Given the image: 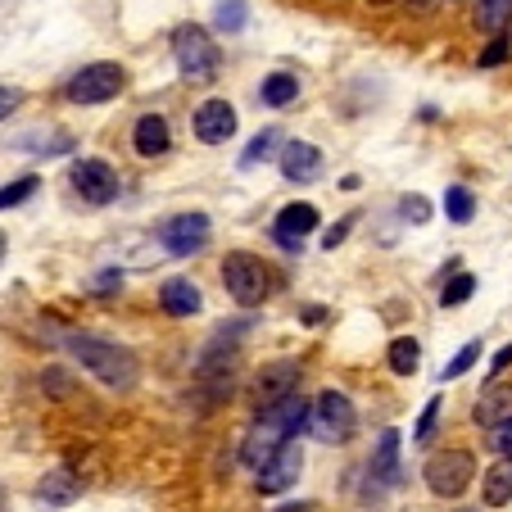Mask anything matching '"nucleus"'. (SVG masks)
Wrapping results in <instances>:
<instances>
[{"mask_svg":"<svg viewBox=\"0 0 512 512\" xmlns=\"http://www.w3.org/2000/svg\"><path fill=\"white\" fill-rule=\"evenodd\" d=\"M0 259H5V236H0Z\"/></svg>","mask_w":512,"mask_h":512,"instance_id":"nucleus-41","label":"nucleus"},{"mask_svg":"<svg viewBox=\"0 0 512 512\" xmlns=\"http://www.w3.org/2000/svg\"><path fill=\"white\" fill-rule=\"evenodd\" d=\"M472 422L476 426H490V431H494V426H503V422H512V386H499V381H494V386L476 399Z\"/></svg>","mask_w":512,"mask_h":512,"instance_id":"nucleus-19","label":"nucleus"},{"mask_svg":"<svg viewBox=\"0 0 512 512\" xmlns=\"http://www.w3.org/2000/svg\"><path fill=\"white\" fill-rule=\"evenodd\" d=\"M73 186L87 204H114L118 200V173L105 159H78L73 164Z\"/></svg>","mask_w":512,"mask_h":512,"instance_id":"nucleus-10","label":"nucleus"},{"mask_svg":"<svg viewBox=\"0 0 512 512\" xmlns=\"http://www.w3.org/2000/svg\"><path fill=\"white\" fill-rule=\"evenodd\" d=\"M159 304H164V313H173V318H195V313L204 309V295L195 281L186 277H173L159 286Z\"/></svg>","mask_w":512,"mask_h":512,"instance_id":"nucleus-18","label":"nucleus"},{"mask_svg":"<svg viewBox=\"0 0 512 512\" xmlns=\"http://www.w3.org/2000/svg\"><path fill=\"white\" fill-rule=\"evenodd\" d=\"M159 241H164V250L173 259H191V254H200L209 245V218L204 213H177V218H168L159 227Z\"/></svg>","mask_w":512,"mask_h":512,"instance_id":"nucleus-8","label":"nucleus"},{"mask_svg":"<svg viewBox=\"0 0 512 512\" xmlns=\"http://www.w3.org/2000/svg\"><path fill=\"white\" fill-rule=\"evenodd\" d=\"M281 150H286V145H281V127H263V132L245 145L241 168H259V164H268V159H281Z\"/></svg>","mask_w":512,"mask_h":512,"instance_id":"nucleus-22","label":"nucleus"},{"mask_svg":"<svg viewBox=\"0 0 512 512\" xmlns=\"http://www.w3.org/2000/svg\"><path fill=\"white\" fill-rule=\"evenodd\" d=\"M503 368H512V340L499 349V354H494V363H490V377H499Z\"/></svg>","mask_w":512,"mask_h":512,"instance_id":"nucleus-37","label":"nucleus"},{"mask_svg":"<svg viewBox=\"0 0 512 512\" xmlns=\"http://www.w3.org/2000/svg\"><path fill=\"white\" fill-rule=\"evenodd\" d=\"M309 413H313V404L300 395V390L286 395V399H277V404H268V408H259L250 435L241 440V463L259 472L277 449H286L300 431H309Z\"/></svg>","mask_w":512,"mask_h":512,"instance_id":"nucleus-1","label":"nucleus"},{"mask_svg":"<svg viewBox=\"0 0 512 512\" xmlns=\"http://www.w3.org/2000/svg\"><path fill=\"white\" fill-rule=\"evenodd\" d=\"M472 290H476V277L458 272L449 286H440V304H445V309H454V304H467V300H472Z\"/></svg>","mask_w":512,"mask_h":512,"instance_id":"nucleus-30","label":"nucleus"},{"mask_svg":"<svg viewBox=\"0 0 512 512\" xmlns=\"http://www.w3.org/2000/svg\"><path fill=\"white\" fill-rule=\"evenodd\" d=\"M368 5H390V0H368Z\"/></svg>","mask_w":512,"mask_h":512,"instance_id":"nucleus-42","label":"nucleus"},{"mask_svg":"<svg viewBox=\"0 0 512 512\" xmlns=\"http://www.w3.org/2000/svg\"><path fill=\"white\" fill-rule=\"evenodd\" d=\"M440 408H445V399H440V395H435L431 404L422 408V417H417V431H413V440H417V445H426V440H431V435H435V422H440Z\"/></svg>","mask_w":512,"mask_h":512,"instance_id":"nucleus-31","label":"nucleus"},{"mask_svg":"<svg viewBox=\"0 0 512 512\" xmlns=\"http://www.w3.org/2000/svg\"><path fill=\"white\" fill-rule=\"evenodd\" d=\"M123 82H127L123 68L100 59V64L78 68V73L64 82V100H73V105H105V100H114L118 91H123Z\"/></svg>","mask_w":512,"mask_h":512,"instance_id":"nucleus-7","label":"nucleus"},{"mask_svg":"<svg viewBox=\"0 0 512 512\" xmlns=\"http://www.w3.org/2000/svg\"><path fill=\"white\" fill-rule=\"evenodd\" d=\"M445 218L449 223H472L476 218V200L467 186H449L445 191Z\"/></svg>","mask_w":512,"mask_h":512,"instance_id":"nucleus-27","label":"nucleus"},{"mask_svg":"<svg viewBox=\"0 0 512 512\" xmlns=\"http://www.w3.org/2000/svg\"><path fill=\"white\" fill-rule=\"evenodd\" d=\"M386 363H390V372H395V377H413V372L422 368V345H417L413 336H399V340H390V349H386Z\"/></svg>","mask_w":512,"mask_h":512,"instance_id":"nucleus-23","label":"nucleus"},{"mask_svg":"<svg viewBox=\"0 0 512 512\" xmlns=\"http://www.w3.org/2000/svg\"><path fill=\"white\" fill-rule=\"evenodd\" d=\"M277 164H281V177H286V182H313V177L322 173V150L309 141H286Z\"/></svg>","mask_w":512,"mask_h":512,"instance_id":"nucleus-15","label":"nucleus"},{"mask_svg":"<svg viewBox=\"0 0 512 512\" xmlns=\"http://www.w3.org/2000/svg\"><path fill=\"white\" fill-rule=\"evenodd\" d=\"M37 191H41V177H19V182L0 186V213H5V209H19V204L32 200Z\"/></svg>","mask_w":512,"mask_h":512,"instance_id":"nucleus-29","label":"nucleus"},{"mask_svg":"<svg viewBox=\"0 0 512 512\" xmlns=\"http://www.w3.org/2000/svg\"><path fill=\"white\" fill-rule=\"evenodd\" d=\"M254 386H259V408L277 404V399H286V395L300 390V363H268Z\"/></svg>","mask_w":512,"mask_h":512,"instance_id":"nucleus-16","label":"nucleus"},{"mask_svg":"<svg viewBox=\"0 0 512 512\" xmlns=\"http://www.w3.org/2000/svg\"><path fill=\"white\" fill-rule=\"evenodd\" d=\"M168 145H173V132H168V118L164 114H141L132 127V150L141 159H159L168 155Z\"/></svg>","mask_w":512,"mask_h":512,"instance_id":"nucleus-14","label":"nucleus"},{"mask_svg":"<svg viewBox=\"0 0 512 512\" xmlns=\"http://www.w3.org/2000/svg\"><path fill=\"white\" fill-rule=\"evenodd\" d=\"M345 236H349V223H336V227H331L327 236H322V245H327V250H336V245L345 241Z\"/></svg>","mask_w":512,"mask_h":512,"instance_id":"nucleus-38","label":"nucleus"},{"mask_svg":"<svg viewBox=\"0 0 512 512\" xmlns=\"http://www.w3.org/2000/svg\"><path fill=\"white\" fill-rule=\"evenodd\" d=\"M476 358H481V340H467V345L458 349L454 358H449L445 368H440V381H458L463 372H472V368H476Z\"/></svg>","mask_w":512,"mask_h":512,"instance_id":"nucleus-28","label":"nucleus"},{"mask_svg":"<svg viewBox=\"0 0 512 512\" xmlns=\"http://www.w3.org/2000/svg\"><path fill=\"white\" fill-rule=\"evenodd\" d=\"M358 431V408L345 390H322L313 399V413H309V435L318 445H345L354 440Z\"/></svg>","mask_w":512,"mask_h":512,"instance_id":"nucleus-4","label":"nucleus"},{"mask_svg":"<svg viewBox=\"0 0 512 512\" xmlns=\"http://www.w3.org/2000/svg\"><path fill=\"white\" fill-rule=\"evenodd\" d=\"M368 481L377 490L399 485V431H381L377 449H372V463H368Z\"/></svg>","mask_w":512,"mask_h":512,"instance_id":"nucleus-17","label":"nucleus"},{"mask_svg":"<svg viewBox=\"0 0 512 512\" xmlns=\"http://www.w3.org/2000/svg\"><path fill=\"white\" fill-rule=\"evenodd\" d=\"M259 100L268 109L295 105V100H300V78H295V73H268V78H263V87H259Z\"/></svg>","mask_w":512,"mask_h":512,"instance_id":"nucleus-21","label":"nucleus"},{"mask_svg":"<svg viewBox=\"0 0 512 512\" xmlns=\"http://www.w3.org/2000/svg\"><path fill=\"white\" fill-rule=\"evenodd\" d=\"M422 481L435 499H463L476 481V458L472 449L463 445H449V449H435L422 467Z\"/></svg>","mask_w":512,"mask_h":512,"instance_id":"nucleus-3","label":"nucleus"},{"mask_svg":"<svg viewBox=\"0 0 512 512\" xmlns=\"http://www.w3.org/2000/svg\"><path fill=\"white\" fill-rule=\"evenodd\" d=\"M277 512H313L309 503H286V508H277Z\"/></svg>","mask_w":512,"mask_h":512,"instance_id":"nucleus-40","label":"nucleus"},{"mask_svg":"<svg viewBox=\"0 0 512 512\" xmlns=\"http://www.w3.org/2000/svg\"><path fill=\"white\" fill-rule=\"evenodd\" d=\"M250 23V0H218L213 5V28L218 32H245Z\"/></svg>","mask_w":512,"mask_h":512,"instance_id":"nucleus-26","label":"nucleus"},{"mask_svg":"<svg viewBox=\"0 0 512 512\" xmlns=\"http://www.w3.org/2000/svg\"><path fill=\"white\" fill-rule=\"evenodd\" d=\"M19 100H23L19 87H0V118H10L14 109H19Z\"/></svg>","mask_w":512,"mask_h":512,"instance_id":"nucleus-36","label":"nucleus"},{"mask_svg":"<svg viewBox=\"0 0 512 512\" xmlns=\"http://www.w3.org/2000/svg\"><path fill=\"white\" fill-rule=\"evenodd\" d=\"M300 472H304V449L290 440L286 449H277V454L254 472V481H259V494H286L290 485H300Z\"/></svg>","mask_w":512,"mask_h":512,"instance_id":"nucleus-9","label":"nucleus"},{"mask_svg":"<svg viewBox=\"0 0 512 512\" xmlns=\"http://www.w3.org/2000/svg\"><path fill=\"white\" fill-rule=\"evenodd\" d=\"M508 55H512V41H508V37H494L490 46L481 50V59H476V64H481V68H499Z\"/></svg>","mask_w":512,"mask_h":512,"instance_id":"nucleus-33","label":"nucleus"},{"mask_svg":"<svg viewBox=\"0 0 512 512\" xmlns=\"http://www.w3.org/2000/svg\"><path fill=\"white\" fill-rule=\"evenodd\" d=\"M78 499H82V485H78V476L68 472V467L46 472L37 481V490H32V503H37V508H46V512L68 508V503H78Z\"/></svg>","mask_w":512,"mask_h":512,"instance_id":"nucleus-13","label":"nucleus"},{"mask_svg":"<svg viewBox=\"0 0 512 512\" xmlns=\"http://www.w3.org/2000/svg\"><path fill=\"white\" fill-rule=\"evenodd\" d=\"M114 290H123V272H118V268L96 272V281H91V295H114Z\"/></svg>","mask_w":512,"mask_h":512,"instance_id":"nucleus-34","label":"nucleus"},{"mask_svg":"<svg viewBox=\"0 0 512 512\" xmlns=\"http://www.w3.org/2000/svg\"><path fill=\"white\" fill-rule=\"evenodd\" d=\"M195 136H200L204 145H223L236 136V109L227 105V100H204L200 109H195Z\"/></svg>","mask_w":512,"mask_h":512,"instance_id":"nucleus-11","label":"nucleus"},{"mask_svg":"<svg viewBox=\"0 0 512 512\" xmlns=\"http://www.w3.org/2000/svg\"><path fill=\"white\" fill-rule=\"evenodd\" d=\"M490 449H494L499 458H512V422L494 426V431H490Z\"/></svg>","mask_w":512,"mask_h":512,"instance_id":"nucleus-35","label":"nucleus"},{"mask_svg":"<svg viewBox=\"0 0 512 512\" xmlns=\"http://www.w3.org/2000/svg\"><path fill=\"white\" fill-rule=\"evenodd\" d=\"M59 345H64L68 354L78 358L82 368H87L91 377H96L100 386H109V390H132L136 377H141L132 349L114 345V340H105V336H91V331H68V336H59Z\"/></svg>","mask_w":512,"mask_h":512,"instance_id":"nucleus-2","label":"nucleus"},{"mask_svg":"<svg viewBox=\"0 0 512 512\" xmlns=\"http://www.w3.org/2000/svg\"><path fill=\"white\" fill-rule=\"evenodd\" d=\"M318 227V209L313 204H286V209L277 213V223H272V241L281 245V250H300V241Z\"/></svg>","mask_w":512,"mask_h":512,"instance_id":"nucleus-12","label":"nucleus"},{"mask_svg":"<svg viewBox=\"0 0 512 512\" xmlns=\"http://www.w3.org/2000/svg\"><path fill=\"white\" fill-rule=\"evenodd\" d=\"M399 213H404L408 223H431V200H426V195H404V200H399Z\"/></svg>","mask_w":512,"mask_h":512,"instance_id":"nucleus-32","label":"nucleus"},{"mask_svg":"<svg viewBox=\"0 0 512 512\" xmlns=\"http://www.w3.org/2000/svg\"><path fill=\"white\" fill-rule=\"evenodd\" d=\"M14 145L32 150V155H68V150H73V136L68 132H23Z\"/></svg>","mask_w":512,"mask_h":512,"instance_id":"nucleus-25","label":"nucleus"},{"mask_svg":"<svg viewBox=\"0 0 512 512\" xmlns=\"http://www.w3.org/2000/svg\"><path fill=\"white\" fill-rule=\"evenodd\" d=\"M173 59H177V73H182L186 82H209L213 73H218V64H223L213 37L204 28H195V23H186V28L173 32Z\"/></svg>","mask_w":512,"mask_h":512,"instance_id":"nucleus-5","label":"nucleus"},{"mask_svg":"<svg viewBox=\"0 0 512 512\" xmlns=\"http://www.w3.org/2000/svg\"><path fill=\"white\" fill-rule=\"evenodd\" d=\"M508 19H512V0H476L472 23H476L481 32H490V37H503Z\"/></svg>","mask_w":512,"mask_h":512,"instance_id":"nucleus-24","label":"nucleus"},{"mask_svg":"<svg viewBox=\"0 0 512 512\" xmlns=\"http://www.w3.org/2000/svg\"><path fill=\"white\" fill-rule=\"evenodd\" d=\"M322 318H327V313H322V309H304V322H309V327H318Z\"/></svg>","mask_w":512,"mask_h":512,"instance_id":"nucleus-39","label":"nucleus"},{"mask_svg":"<svg viewBox=\"0 0 512 512\" xmlns=\"http://www.w3.org/2000/svg\"><path fill=\"white\" fill-rule=\"evenodd\" d=\"M223 286L227 295H232L241 309H254V304L268 300V290H272V272L263 259H254V254H227L223 259Z\"/></svg>","mask_w":512,"mask_h":512,"instance_id":"nucleus-6","label":"nucleus"},{"mask_svg":"<svg viewBox=\"0 0 512 512\" xmlns=\"http://www.w3.org/2000/svg\"><path fill=\"white\" fill-rule=\"evenodd\" d=\"M481 499L490 503V508H508L512 503V458H499V463L481 476Z\"/></svg>","mask_w":512,"mask_h":512,"instance_id":"nucleus-20","label":"nucleus"}]
</instances>
